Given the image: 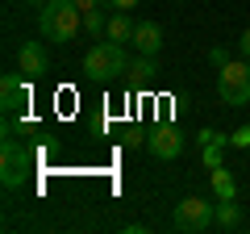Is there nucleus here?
I'll return each mask as SVG.
<instances>
[{"mask_svg":"<svg viewBox=\"0 0 250 234\" xmlns=\"http://www.w3.org/2000/svg\"><path fill=\"white\" fill-rule=\"evenodd\" d=\"M80 25H83V9L75 0H50L38 13V34L50 38V42H71L80 34Z\"/></svg>","mask_w":250,"mask_h":234,"instance_id":"nucleus-1","label":"nucleus"},{"mask_svg":"<svg viewBox=\"0 0 250 234\" xmlns=\"http://www.w3.org/2000/svg\"><path fill=\"white\" fill-rule=\"evenodd\" d=\"M83 71H88L92 80H113V75L129 71V63H125V50H121V42H113V38L96 42L88 54H83Z\"/></svg>","mask_w":250,"mask_h":234,"instance_id":"nucleus-2","label":"nucleus"},{"mask_svg":"<svg viewBox=\"0 0 250 234\" xmlns=\"http://www.w3.org/2000/svg\"><path fill=\"white\" fill-rule=\"evenodd\" d=\"M29 167H34V155H29L17 138H4V146H0V184H4V188H21L25 176H29Z\"/></svg>","mask_w":250,"mask_h":234,"instance_id":"nucleus-3","label":"nucleus"},{"mask_svg":"<svg viewBox=\"0 0 250 234\" xmlns=\"http://www.w3.org/2000/svg\"><path fill=\"white\" fill-rule=\"evenodd\" d=\"M217 92L225 105H250V63L217 67Z\"/></svg>","mask_w":250,"mask_h":234,"instance_id":"nucleus-4","label":"nucleus"},{"mask_svg":"<svg viewBox=\"0 0 250 234\" xmlns=\"http://www.w3.org/2000/svg\"><path fill=\"white\" fill-rule=\"evenodd\" d=\"M213 217H217V209L208 205L205 197H188V201H179V205H175L171 226H175V230H184V234H200V230H208V226H213Z\"/></svg>","mask_w":250,"mask_h":234,"instance_id":"nucleus-5","label":"nucleus"},{"mask_svg":"<svg viewBox=\"0 0 250 234\" xmlns=\"http://www.w3.org/2000/svg\"><path fill=\"white\" fill-rule=\"evenodd\" d=\"M146 146H150L154 159H179V155H184V134H179L175 126H159L146 138Z\"/></svg>","mask_w":250,"mask_h":234,"instance_id":"nucleus-6","label":"nucleus"},{"mask_svg":"<svg viewBox=\"0 0 250 234\" xmlns=\"http://www.w3.org/2000/svg\"><path fill=\"white\" fill-rule=\"evenodd\" d=\"M0 105L17 113V109L29 105V75H4L0 80Z\"/></svg>","mask_w":250,"mask_h":234,"instance_id":"nucleus-7","label":"nucleus"},{"mask_svg":"<svg viewBox=\"0 0 250 234\" xmlns=\"http://www.w3.org/2000/svg\"><path fill=\"white\" fill-rule=\"evenodd\" d=\"M17 59H21V71H25L29 80H38V75L50 71V54H46L42 42H25V46L17 50Z\"/></svg>","mask_w":250,"mask_h":234,"instance_id":"nucleus-8","label":"nucleus"},{"mask_svg":"<svg viewBox=\"0 0 250 234\" xmlns=\"http://www.w3.org/2000/svg\"><path fill=\"white\" fill-rule=\"evenodd\" d=\"M134 46H138L142 54H159V50H163V25H159V21H138Z\"/></svg>","mask_w":250,"mask_h":234,"instance_id":"nucleus-9","label":"nucleus"},{"mask_svg":"<svg viewBox=\"0 0 250 234\" xmlns=\"http://www.w3.org/2000/svg\"><path fill=\"white\" fill-rule=\"evenodd\" d=\"M134 29H138V21H129L121 9H117V17H108V29H104V34L113 38V42H134Z\"/></svg>","mask_w":250,"mask_h":234,"instance_id":"nucleus-10","label":"nucleus"},{"mask_svg":"<svg viewBox=\"0 0 250 234\" xmlns=\"http://www.w3.org/2000/svg\"><path fill=\"white\" fill-rule=\"evenodd\" d=\"M213 188H217V197H221V201H233V176L217 167L213 171Z\"/></svg>","mask_w":250,"mask_h":234,"instance_id":"nucleus-11","label":"nucleus"},{"mask_svg":"<svg viewBox=\"0 0 250 234\" xmlns=\"http://www.w3.org/2000/svg\"><path fill=\"white\" fill-rule=\"evenodd\" d=\"M83 29H88V34H104V29H108V21L100 17V9H88V13H83Z\"/></svg>","mask_w":250,"mask_h":234,"instance_id":"nucleus-12","label":"nucleus"},{"mask_svg":"<svg viewBox=\"0 0 250 234\" xmlns=\"http://www.w3.org/2000/svg\"><path fill=\"white\" fill-rule=\"evenodd\" d=\"M217 222L221 226H238L242 222V213L233 209V201H221V205H217Z\"/></svg>","mask_w":250,"mask_h":234,"instance_id":"nucleus-13","label":"nucleus"},{"mask_svg":"<svg viewBox=\"0 0 250 234\" xmlns=\"http://www.w3.org/2000/svg\"><path fill=\"white\" fill-rule=\"evenodd\" d=\"M150 59H154V54H142L138 63H129V71H134L138 80H150V75H154V63H150Z\"/></svg>","mask_w":250,"mask_h":234,"instance_id":"nucleus-14","label":"nucleus"},{"mask_svg":"<svg viewBox=\"0 0 250 234\" xmlns=\"http://www.w3.org/2000/svg\"><path fill=\"white\" fill-rule=\"evenodd\" d=\"M233 146H250V126H238V130H233Z\"/></svg>","mask_w":250,"mask_h":234,"instance_id":"nucleus-15","label":"nucleus"},{"mask_svg":"<svg viewBox=\"0 0 250 234\" xmlns=\"http://www.w3.org/2000/svg\"><path fill=\"white\" fill-rule=\"evenodd\" d=\"M208 59H213L217 67H225V63H229V59H225V50H221V46H213V50H208Z\"/></svg>","mask_w":250,"mask_h":234,"instance_id":"nucleus-16","label":"nucleus"},{"mask_svg":"<svg viewBox=\"0 0 250 234\" xmlns=\"http://www.w3.org/2000/svg\"><path fill=\"white\" fill-rule=\"evenodd\" d=\"M113 4H117V9H121V13H129V9H134V4H142V0H113Z\"/></svg>","mask_w":250,"mask_h":234,"instance_id":"nucleus-17","label":"nucleus"},{"mask_svg":"<svg viewBox=\"0 0 250 234\" xmlns=\"http://www.w3.org/2000/svg\"><path fill=\"white\" fill-rule=\"evenodd\" d=\"M242 54H246V59H250V29H246V34H242Z\"/></svg>","mask_w":250,"mask_h":234,"instance_id":"nucleus-18","label":"nucleus"},{"mask_svg":"<svg viewBox=\"0 0 250 234\" xmlns=\"http://www.w3.org/2000/svg\"><path fill=\"white\" fill-rule=\"evenodd\" d=\"M75 4H80V9H83V13H88V9H96L100 0H75Z\"/></svg>","mask_w":250,"mask_h":234,"instance_id":"nucleus-19","label":"nucleus"},{"mask_svg":"<svg viewBox=\"0 0 250 234\" xmlns=\"http://www.w3.org/2000/svg\"><path fill=\"white\" fill-rule=\"evenodd\" d=\"M25 4H38V9H42V4H50V0H25Z\"/></svg>","mask_w":250,"mask_h":234,"instance_id":"nucleus-20","label":"nucleus"}]
</instances>
